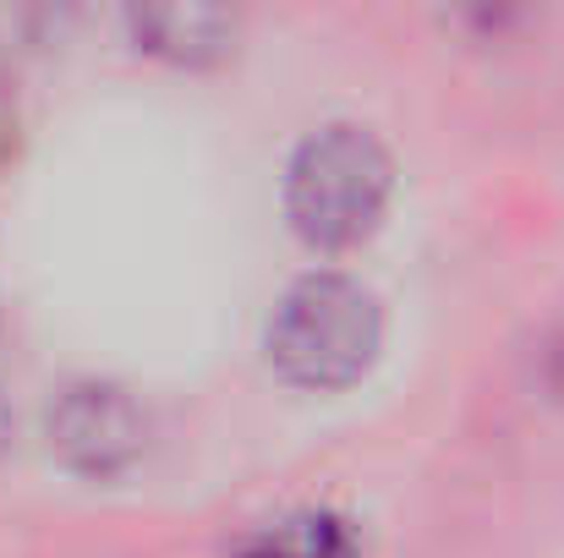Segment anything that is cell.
<instances>
[{
	"label": "cell",
	"instance_id": "obj_4",
	"mask_svg": "<svg viewBox=\"0 0 564 558\" xmlns=\"http://www.w3.org/2000/svg\"><path fill=\"white\" fill-rule=\"evenodd\" d=\"M143 50L171 61H214L236 39V17L219 6H138L127 11Z\"/></svg>",
	"mask_w": 564,
	"mask_h": 558
},
{
	"label": "cell",
	"instance_id": "obj_6",
	"mask_svg": "<svg viewBox=\"0 0 564 558\" xmlns=\"http://www.w3.org/2000/svg\"><path fill=\"white\" fill-rule=\"evenodd\" d=\"M6 438H11V405H6V394H0V449H6Z\"/></svg>",
	"mask_w": 564,
	"mask_h": 558
},
{
	"label": "cell",
	"instance_id": "obj_5",
	"mask_svg": "<svg viewBox=\"0 0 564 558\" xmlns=\"http://www.w3.org/2000/svg\"><path fill=\"white\" fill-rule=\"evenodd\" d=\"M351 526L335 521V515H302V521H285L274 532H263L247 558H351Z\"/></svg>",
	"mask_w": 564,
	"mask_h": 558
},
{
	"label": "cell",
	"instance_id": "obj_1",
	"mask_svg": "<svg viewBox=\"0 0 564 558\" xmlns=\"http://www.w3.org/2000/svg\"><path fill=\"white\" fill-rule=\"evenodd\" d=\"M394 165L368 127L313 132L285 171V214L313 247H357L389 203Z\"/></svg>",
	"mask_w": 564,
	"mask_h": 558
},
{
	"label": "cell",
	"instance_id": "obj_2",
	"mask_svg": "<svg viewBox=\"0 0 564 558\" xmlns=\"http://www.w3.org/2000/svg\"><path fill=\"white\" fill-rule=\"evenodd\" d=\"M378 302L346 274H307L285 291L269 324V362L302 389H340L378 351Z\"/></svg>",
	"mask_w": 564,
	"mask_h": 558
},
{
	"label": "cell",
	"instance_id": "obj_3",
	"mask_svg": "<svg viewBox=\"0 0 564 558\" xmlns=\"http://www.w3.org/2000/svg\"><path fill=\"white\" fill-rule=\"evenodd\" d=\"M50 449L83 477H116L143 455V411L121 383L77 378L50 400Z\"/></svg>",
	"mask_w": 564,
	"mask_h": 558
}]
</instances>
